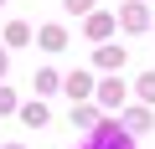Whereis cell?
Here are the masks:
<instances>
[{
  "label": "cell",
  "instance_id": "8",
  "mask_svg": "<svg viewBox=\"0 0 155 149\" xmlns=\"http://www.w3.org/2000/svg\"><path fill=\"white\" fill-rule=\"evenodd\" d=\"M41 41H47V51H57V46H62V41H67V36H62V31H57V26H47V31H41Z\"/></svg>",
  "mask_w": 155,
  "mask_h": 149
},
{
  "label": "cell",
  "instance_id": "7",
  "mask_svg": "<svg viewBox=\"0 0 155 149\" xmlns=\"http://www.w3.org/2000/svg\"><path fill=\"white\" fill-rule=\"evenodd\" d=\"M134 88H140V98H145V103H155V72H145Z\"/></svg>",
  "mask_w": 155,
  "mask_h": 149
},
{
  "label": "cell",
  "instance_id": "6",
  "mask_svg": "<svg viewBox=\"0 0 155 149\" xmlns=\"http://www.w3.org/2000/svg\"><path fill=\"white\" fill-rule=\"evenodd\" d=\"M119 62H124V46H104L98 51V67H119Z\"/></svg>",
  "mask_w": 155,
  "mask_h": 149
},
{
  "label": "cell",
  "instance_id": "10",
  "mask_svg": "<svg viewBox=\"0 0 155 149\" xmlns=\"http://www.w3.org/2000/svg\"><path fill=\"white\" fill-rule=\"evenodd\" d=\"M67 5H72V11H88V5H93V0H67Z\"/></svg>",
  "mask_w": 155,
  "mask_h": 149
},
{
  "label": "cell",
  "instance_id": "4",
  "mask_svg": "<svg viewBox=\"0 0 155 149\" xmlns=\"http://www.w3.org/2000/svg\"><path fill=\"white\" fill-rule=\"evenodd\" d=\"M67 93L72 98H88L93 93V77H88V72H72V77H67Z\"/></svg>",
  "mask_w": 155,
  "mask_h": 149
},
{
  "label": "cell",
  "instance_id": "1",
  "mask_svg": "<svg viewBox=\"0 0 155 149\" xmlns=\"http://www.w3.org/2000/svg\"><path fill=\"white\" fill-rule=\"evenodd\" d=\"M88 149H134V144H129V134H119V123H98Z\"/></svg>",
  "mask_w": 155,
  "mask_h": 149
},
{
  "label": "cell",
  "instance_id": "5",
  "mask_svg": "<svg viewBox=\"0 0 155 149\" xmlns=\"http://www.w3.org/2000/svg\"><path fill=\"white\" fill-rule=\"evenodd\" d=\"M124 123H129V134H145V129H150V113H145V108H129Z\"/></svg>",
  "mask_w": 155,
  "mask_h": 149
},
{
  "label": "cell",
  "instance_id": "2",
  "mask_svg": "<svg viewBox=\"0 0 155 149\" xmlns=\"http://www.w3.org/2000/svg\"><path fill=\"white\" fill-rule=\"evenodd\" d=\"M119 21H124L129 31H145V26H150V16H145V5H140V0H129V5L119 11Z\"/></svg>",
  "mask_w": 155,
  "mask_h": 149
},
{
  "label": "cell",
  "instance_id": "3",
  "mask_svg": "<svg viewBox=\"0 0 155 149\" xmlns=\"http://www.w3.org/2000/svg\"><path fill=\"white\" fill-rule=\"evenodd\" d=\"M98 103H104V108H119V103H124V82H119V77L98 82Z\"/></svg>",
  "mask_w": 155,
  "mask_h": 149
},
{
  "label": "cell",
  "instance_id": "9",
  "mask_svg": "<svg viewBox=\"0 0 155 149\" xmlns=\"http://www.w3.org/2000/svg\"><path fill=\"white\" fill-rule=\"evenodd\" d=\"M109 26H114L109 16H93V21H88V31H93V36H109Z\"/></svg>",
  "mask_w": 155,
  "mask_h": 149
}]
</instances>
